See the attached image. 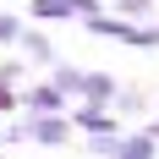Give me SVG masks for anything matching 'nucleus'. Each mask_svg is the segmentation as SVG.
I'll return each mask as SVG.
<instances>
[{"label": "nucleus", "instance_id": "obj_7", "mask_svg": "<svg viewBox=\"0 0 159 159\" xmlns=\"http://www.w3.org/2000/svg\"><path fill=\"white\" fill-rule=\"evenodd\" d=\"M16 44H22V61L28 66H55V39L49 33H22Z\"/></svg>", "mask_w": 159, "mask_h": 159}, {"label": "nucleus", "instance_id": "obj_19", "mask_svg": "<svg viewBox=\"0 0 159 159\" xmlns=\"http://www.w3.org/2000/svg\"><path fill=\"white\" fill-rule=\"evenodd\" d=\"M0 159H6V154H0Z\"/></svg>", "mask_w": 159, "mask_h": 159}, {"label": "nucleus", "instance_id": "obj_5", "mask_svg": "<svg viewBox=\"0 0 159 159\" xmlns=\"http://www.w3.org/2000/svg\"><path fill=\"white\" fill-rule=\"evenodd\" d=\"M115 88H121V82H115L110 71H82V82H77V104H115Z\"/></svg>", "mask_w": 159, "mask_h": 159}, {"label": "nucleus", "instance_id": "obj_8", "mask_svg": "<svg viewBox=\"0 0 159 159\" xmlns=\"http://www.w3.org/2000/svg\"><path fill=\"white\" fill-rule=\"evenodd\" d=\"M77 82H82V66H66V61H55V66H49V88H61L71 104H77Z\"/></svg>", "mask_w": 159, "mask_h": 159}, {"label": "nucleus", "instance_id": "obj_15", "mask_svg": "<svg viewBox=\"0 0 159 159\" xmlns=\"http://www.w3.org/2000/svg\"><path fill=\"white\" fill-rule=\"evenodd\" d=\"M115 137H121V132H115ZM115 137H88V154H93V159H110L115 154Z\"/></svg>", "mask_w": 159, "mask_h": 159}, {"label": "nucleus", "instance_id": "obj_6", "mask_svg": "<svg viewBox=\"0 0 159 159\" xmlns=\"http://www.w3.org/2000/svg\"><path fill=\"white\" fill-rule=\"evenodd\" d=\"M110 159H159V143L148 137V132H121Z\"/></svg>", "mask_w": 159, "mask_h": 159}, {"label": "nucleus", "instance_id": "obj_14", "mask_svg": "<svg viewBox=\"0 0 159 159\" xmlns=\"http://www.w3.org/2000/svg\"><path fill=\"white\" fill-rule=\"evenodd\" d=\"M22 77H28V61H22V55L0 66V82H11V88H22Z\"/></svg>", "mask_w": 159, "mask_h": 159}, {"label": "nucleus", "instance_id": "obj_1", "mask_svg": "<svg viewBox=\"0 0 159 159\" xmlns=\"http://www.w3.org/2000/svg\"><path fill=\"white\" fill-rule=\"evenodd\" d=\"M82 28L93 39H115V44H132V49H159V22H126L115 11H99V16H82Z\"/></svg>", "mask_w": 159, "mask_h": 159}, {"label": "nucleus", "instance_id": "obj_16", "mask_svg": "<svg viewBox=\"0 0 159 159\" xmlns=\"http://www.w3.org/2000/svg\"><path fill=\"white\" fill-rule=\"evenodd\" d=\"M0 143H28V126L16 121V126H0Z\"/></svg>", "mask_w": 159, "mask_h": 159}, {"label": "nucleus", "instance_id": "obj_10", "mask_svg": "<svg viewBox=\"0 0 159 159\" xmlns=\"http://www.w3.org/2000/svg\"><path fill=\"white\" fill-rule=\"evenodd\" d=\"M28 16L33 22H71V11H66L61 0H28Z\"/></svg>", "mask_w": 159, "mask_h": 159}, {"label": "nucleus", "instance_id": "obj_13", "mask_svg": "<svg viewBox=\"0 0 159 159\" xmlns=\"http://www.w3.org/2000/svg\"><path fill=\"white\" fill-rule=\"evenodd\" d=\"M66 11H71V22H82V16H99L104 11V0H61Z\"/></svg>", "mask_w": 159, "mask_h": 159}, {"label": "nucleus", "instance_id": "obj_9", "mask_svg": "<svg viewBox=\"0 0 159 159\" xmlns=\"http://www.w3.org/2000/svg\"><path fill=\"white\" fill-rule=\"evenodd\" d=\"M115 115H143L148 110V93L143 88H115V104H110Z\"/></svg>", "mask_w": 159, "mask_h": 159}, {"label": "nucleus", "instance_id": "obj_18", "mask_svg": "<svg viewBox=\"0 0 159 159\" xmlns=\"http://www.w3.org/2000/svg\"><path fill=\"white\" fill-rule=\"evenodd\" d=\"M143 132H148V137H154V143H159V121H154V126H143Z\"/></svg>", "mask_w": 159, "mask_h": 159}, {"label": "nucleus", "instance_id": "obj_11", "mask_svg": "<svg viewBox=\"0 0 159 159\" xmlns=\"http://www.w3.org/2000/svg\"><path fill=\"white\" fill-rule=\"evenodd\" d=\"M159 0H110L115 16H126V22H148V11H154Z\"/></svg>", "mask_w": 159, "mask_h": 159}, {"label": "nucleus", "instance_id": "obj_3", "mask_svg": "<svg viewBox=\"0 0 159 159\" xmlns=\"http://www.w3.org/2000/svg\"><path fill=\"white\" fill-rule=\"evenodd\" d=\"M16 110L22 115H66L71 99H66L61 88H49V82H28V88L16 93Z\"/></svg>", "mask_w": 159, "mask_h": 159}, {"label": "nucleus", "instance_id": "obj_4", "mask_svg": "<svg viewBox=\"0 0 159 159\" xmlns=\"http://www.w3.org/2000/svg\"><path fill=\"white\" fill-rule=\"evenodd\" d=\"M22 126H28V143H39V148H66L71 143V115H28Z\"/></svg>", "mask_w": 159, "mask_h": 159}, {"label": "nucleus", "instance_id": "obj_17", "mask_svg": "<svg viewBox=\"0 0 159 159\" xmlns=\"http://www.w3.org/2000/svg\"><path fill=\"white\" fill-rule=\"evenodd\" d=\"M16 110V88H11V82H0V115H11Z\"/></svg>", "mask_w": 159, "mask_h": 159}, {"label": "nucleus", "instance_id": "obj_2", "mask_svg": "<svg viewBox=\"0 0 159 159\" xmlns=\"http://www.w3.org/2000/svg\"><path fill=\"white\" fill-rule=\"evenodd\" d=\"M71 132H82V137H115L121 132V115L110 110V104H71Z\"/></svg>", "mask_w": 159, "mask_h": 159}, {"label": "nucleus", "instance_id": "obj_12", "mask_svg": "<svg viewBox=\"0 0 159 159\" xmlns=\"http://www.w3.org/2000/svg\"><path fill=\"white\" fill-rule=\"evenodd\" d=\"M22 33H28V22H22V16H16V11H0V44H16Z\"/></svg>", "mask_w": 159, "mask_h": 159}]
</instances>
